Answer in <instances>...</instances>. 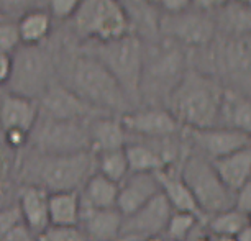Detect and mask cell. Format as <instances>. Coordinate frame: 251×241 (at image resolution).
Wrapping results in <instances>:
<instances>
[{"mask_svg":"<svg viewBox=\"0 0 251 241\" xmlns=\"http://www.w3.org/2000/svg\"><path fill=\"white\" fill-rule=\"evenodd\" d=\"M36 238L38 241H89L87 235L79 225H50L41 233H38Z\"/></svg>","mask_w":251,"mask_h":241,"instance_id":"32","label":"cell"},{"mask_svg":"<svg viewBox=\"0 0 251 241\" xmlns=\"http://www.w3.org/2000/svg\"><path fill=\"white\" fill-rule=\"evenodd\" d=\"M87 105L107 115H123L133 110L128 97L113 75L89 53H80L66 61L63 66V80Z\"/></svg>","mask_w":251,"mask_h":241,"instance_id":"2","label":"cell"},{"mask_svg":"<svg viewBox=\"0 0 251 241\" xmlns=\"http://www.w3.org/2000/svg\"><path fill=\"white\" fill-rule=\"evenodd\" d=\"M231 0H192V5L196 7V10L208 13V12H215L224 8L226 3H230Z\"/></svg>","mask_w":251,"mask_h":241,"instance_id":"40","label":"cell"},{"mask_svg":"<svg viewBox=\"0 0 251 241\" xmlns=\"http://www.w3.org/2000/svg\"><path fill=\"white\" fill-rule=\"evenodd\" d=\"M118 241H141V240H136V238H130V236H123Z\"/></svg>","mask_w":251,"mask_h":241,"instance_id":"47","label":"cell"},{"mask_svg":"<svg viewBox=\"0 0 251 241\" xmlns=\"http://www.w3.org/2000/svg\"><path fill=\"white\" fill-rule=\"evenodd\" d=\"M179 172L203 218L233 207L235 193L225 186L212 161L205 156L191 149L179 166Z\"/></svg>","mask_w":251,"mask_h":241,"instance_id":"7","label":"cell"},{"mask_svg":"<svg viewBox=\"0 0 251 241\" xmlns=\"http://www.w3.org/2000/svg\"><path fill=\"white\" fill-rule=\"evenodd\" d=\"M125 154L130 172L156 174L168 169L158 151L145 140H130L125 146Z\"/></svg>","mask_w":251,"mask_h":241,"instance_id":"26","label":"cell"},{"mask_svg":"<svg viewBox=\"0 0 251 241\" xmlns=\"http://www.w3.org/2000/svg\"><path fill=\"white\" fill-rule=\"evenodd\" d=\"M173 212V207L159 192L141 209L133 212L128 217H123L122 236L143 240L146 236L163 235Z\"/></svg>","mask_w":251,"mask_h":241,"instance_id":"15","label":"cell"},{"mask_svg":"<svg viewBox=\"0 0 251 241\" xmlns=\"http://www.w3.org/2000/svg\"><path fill=\"white\" fill-rule=\"evenodd\" d=\"M20 177L23 186H36L46 192L80 191L89 177L96 172V156L91 151L75 154H41L31 149L23 158Z\"/></svg>","mask_w":251,"mask_h":241,"instance_id":"4","label":"cell"},{"mask_svg":"<svg viewBox=\"0 0 251 241\" xmlns=\"http://www.w3.org/2000/svg\"><path fill=\"white\" fill-rule=\"evenodd\" d=\"M87 121L54 120L48 117H38V121L30 131V141L33 151L41 154H75L89 149Z\"/></svg>","mask_w":251,"mask_h":241,"instance_id":"10","label":"cell"},{"mask_svg":"<svg viewBox=\"0 0 251 241\" xmlns=\"http://www.w3.org/2000/svg\"><path fill=\"white\" fill-rule=\"evenodd\" d=\"M192 5V0H161L159 7L164 13H181L189 10Z\"/></svg>","mask_w":251,"mask_h":241,"instance_id":"39","label":"cell"},{"mask_svg":"<svg viewBox=\"0 0 251 241\" xmlns=\"http://www.w3.org/2000/svg\"><path fill=\"white\" fill-rule=\"evenodd\" d=\"M126 133L136 140H158L182 133V126L166 107H141L120 115Z\"/></svg>","mask_w":251,"mask_h":241,"instance_id":"12","label":"cell"},{"mask_svg":"<svg viewBox=\"0 0 251 241\" xmlns=\"http://www.w3.org/2000/svg\"><path fill=\"white\" fill-rule=\"evenodd\" d=\"M141 241H168L164 235H153V236H146Z\"/></svg>","mask_w":251,"mask_h":241,"instance_id":"44","label":"cell"},{"mask_svg":"<svg viewBox=\"0 0 251 241\" xmlns=\"http://www.w3.org/2000/svg\"><path fill=\"white\" fill-rule=\"evenodd\" d=\"M217 174L231 192H236L251 179V145L235 153L212 161Z\"/></svg>","mask_w":251,"mask_h":241,"instance_id":"22","label":"cell"},{"mask_svg":"<svg viewBox=\"0 0 251 241\" xmlns=\"http://www.w3.org/2000/svg\"><path fill=\"white\" fill-rule=\"evenodd\" d=\"M236 241H251V225L248 223L238 235L235 236Z\"/></svg>","mask_w":251,"mask_h":241,"instance_id":"42","label":"cell"},{"mask_svg":"<svg viewBox=\"0 0 251 241\" xmlns=\"http://www.w3.org/2000/svg\"><path fill=\"white\" fill-rule=\"evenodd\" d=\"M217 126H225L251 136V97L225 89Z\"/></svg>","mask_w":251,"mask_h":241,"instance_id":"23","label":"cell"},{"mask_svg":"<svg viewBox=\"0 0 251 241\" xmlns=\"http://www.w3.org/2000/svg\"><path fill=\"white\" fill-rule=\"evenodd\" d=\"M197 51L203 64L196 69L215 77L225 89L251 97V35L215 36L210 45Z\"/></svg>","mask_w":251,"mask_h":241,"instance_id":"5","label":"cell"},{"mask_svg":"<svg viewBox=\"0 0 251 241\" xmlns=\"http://www.w3.org/2000/svg\"><path fill=\"white\" fill-rule=\"evenodd\" d=\"M156 179L159 182L161 193L166 197V200L169 202L174 212H189V214L203 218L191 191H189L181 172H179V168H168L164 171L156 172Z\"/></svg>","mask_w":251,"mask_h":241,"instance_id":"21","label":"cell"},{"mask_svg":"<svg viewBox=\"0 0 251 241\" xmlns=\"http://www.w3.org/2000/svg\"><path fill=\"white\" fill-rule=\"evenodd\" d=\"M118 184L94 172L80 187V210L82 209H117Z\"/></svg>","mask_w":251,"mask_h":241,"instance_id":"24","label":"cell"},{"mask_svg":"<svg viewBox=\"0 0 251 241\" xmlns=\"http://www.w3.org/2000/svg\"><path fill=\"white\" fill-rule=\"evenodd\" d=\"M202 221L203 218L189 212H173L163 235L168 241H187Z\"/></svg>","mask_w":251,"mask_h":241,"instance_id":"31","label":"cell"},{"mask_svg":"<svg viewBox=\"0 0 251 241\" xmlns=\"http://www.w3.org/2000/svg\"><path fill=\"white\" fill-rule=\"evenodd\" d=\"M233 207L245 215L251 214V179L248 182H245L243 186L235 192Z\"/></svg>","mask_w":251,"mask_h":241,"instance_id":"37","label":"cell"},{"mask_svg":"<svg viewBox=\"0 0 251 241\" xmlns=\"http://www.w3.org/2000/svg\"><path fill=\"white\" fill-rule=\"evenodd\" d=\"M12 74V54L0 53V86H5Z\"/></svg>","mask_w":251,"mask_h":241,"instance_id":"41","label":"cell"},{"mask_svg":"<svg viewBox=\"0 0 251 241\" xmlns=\"http://www.w3.org/2000/svg\"><path fill=\"white\" fill-rule=\"evenodd\" d=\"M225 87L215 77L189 66L171 92L166 108L184 130H202L219 125Z\"/></svg>","mask_w":251,"mask_h":241,"instance_id":"1","label":"cell"},{"mask_svg":"<svg viewBox=\"0 0 251 241\" xmlns=\"http://www.w3.org/2000/svg\"><path fill=\"white\" fill-rule=\"evenodd\" d=\"M145 2L151 3V5H159V2H161V0H145Z\"/></svg>","mask_w":251,"mask_h":241,"instance_id":"48","label":"cell"},{"mask_svg":"<svg viewBox=\"0 0 251 241\" xmlns=\"http://www.w3.org/2000/svg\"><path fill=\"white\" fill-rule=\"evenodd\" d=\"M248 223H250V225H251V214H250V215H248Z\"/></svg>","mask_w":251,"mask_h":241,"instance_id":"49","label":"cell"},{"mask_svg":"<svg viewBox=\"0 0 251 241\" xmlns=\"http://www.w3.org/2000/svg\"><path fill=\"white\" fill-rule=\"evenodd\" d=\"M40 117L38 100L7 92L0 97V128L22 130L30 133Z\"/></svg>","mask_w":251,"mask_h":241,"instance_id":"18","label":"cell"},{"mask_svg":"<svg viewBox=\"0 0 251 241\" xmlns=\"http://www.w3.org/2000/svg\"><path fill=\"white\" fill-rule=\"evenodd\" d=\"M0 22H2V17H0Z\"/></svg>","mask_w":251,"mask_h":241,"instance_id":"50","label":"cell"},{"mask_svg":"<svg viewBox=\"0 0 251 241\" xmlns=\"http://www.w3.org/2000/svg\"><path fill=\"white\" fill-rule=\"evenodd\" d=\"M159 36L171 40L186 49H202L215 40L217 25L207 13L186 10L181 13H163L158 26Z\"/></svg>","mask_w":251,"mask_h":241,"instance_id":"11","label":"cell"},{"mask_svg":"<svg viewBox=\"0 0 251 241\" xmlns=\"http://www.w3.org/2000/svg\"><path fill=\"white\" fill-rule=\"evenodd\" d=\"M123 215L117 209H82L79 226L89 241H118L122 236Z\"/></svg>","mask_w":251,"mask_h":241,"instance_id":"19","label":"cell"},{"mask_svg":"<svg viewBox=\"0 0 251 241\" xmlns=\"http://www.w3.org/2000/svg\"><path fill=\"white\" fill-rule=\"evenodd\" d=\"M53 58L43 46H23L12 54L8 92L38 100L53 80Z\"/></svg>","mask_w":251,"mask_h":241,"instance_id":"9","label":"cell"},{"mask_svg":"<svg viewBox=\"0 0 251 241\" xmlns=\"http://www.w3.org/2000/svg\"><path fill=\"white\" fill-rule=\"evenodd\" d=\"M50 192L36 186H22L18 192V212L22 221L33 233H41L46 226H50V210H48Z\"/></svg>","mask_w":251,"mask_h":241,"instance_id":"20","label":"cell"},{"mask_svg":"<svg viewBox=\"0 0 251 241\" xmlns=\"http://www.w3.org/2000/svg\"><path fill=\"white\" fill-rule=\"evenodd\" d=\"M205 228L214 236H231L235 238L241 230L248 225V215L241 214L235 207L214 214L203 220Z\"/></svg>","mask_w":251,"mask_h":241,"instance_id":"28","label":"cell"},{"mask_svg":"<svg viewBox=\"0 0 251 241\" xmlns=\"http://www.w3.org/2000/svg\"><path fill=\"white\" fill-rule=\"evenodd\" d=\"M161 192L156 174L130 172L118 184L117 210L123 217H128L141 209L145 204Z\"/></svg>","mask_w":251,"mask_h":241,"instance_id":"16","label":"cell"},{"mask_svg":"<svg viewBox=\"0 0 251 241\" xmlns=\"http://www.w3.org/2000/svg\"><path fill=\"white\" fill-rule=\"evenodd\" d=\"M71 22L75 35L87 43H105L131 33L120 0H82Z\"/></svg>","mask_w":251,"mask_h":241,"instance_id":"8","label":"cell"},{"mask_svg":"<svg viewBox=\"0 0 251 241\" xmlns=\"http://www.w3.org/2000/svg\"><path fill=\"white\" fill-rule=\"evenodd\" d=\"M82 0H48L50 15L51 18L58 20H71L73 15L77 12Z\"/></svg>","mask_w":251,"mask_h":241,"instance_id":"34","label":"cell"},{"mask_svg":"<svg viewBox=\"0 0 251 241\" xmlns=\"http://www.w3.org/2000/svg\"><path fill=\"white\" fill-rule=\"evenodd\" d=\"M235 2H238V3H241V5L251 8V0H235Z\"/></svg>","mask_w":251,"mask_h":241,"instance_id":"46","label":"cell"},{"mask_svg":"<svg viewBox=\"0 0 251 241\" xmlns=\"http://www.w3.org/2000/svg\"><path fill=\"white\" fill-rule=\"evenodd\" d=\"M51 26H53V18L48 12L33 8L23 13L20 20L17 22L18 38L20 45L23 46H40L48 40Z\"/></svg>","mask_w":251,"mask_h":241,"instance_id":"25","label":"cell"},{"mask_svg":"<svg viewBox=\"0 0 251 241\" xmlns=\"http://www.w3.org/2000/svg\"><path fill=\"white\" fill-rule=\"evenodd\" d=\"M38 105H40L41 117L54 118V120L87 121L97 115H107L87 105L63 82H56V80L51 82L43 96L38 98Z\"/></svg>","mask_w":251,"mask_h":241,"instance_id":"14","label":"cell"},{"mask_svg":"<svg viewBox=\"0 0 251 241\" xmlns=\"http://www.w3.org/2000/svg\"><path fill=\"white\" fill-rule=\"evenodd\" d=\"M20 46L17 23L13 22H0V53L13 54Z\"/></svg>","mask_w":251,"mask_h":241,"instance_id":"33","label":"cell"},{"mask_svg":"<svg viewBox=\"0 0 251 241\" xmlns=\"http://www.w3.org/2000/svg\"><path fill=\"white\" fill-rule=\"evenodd\" d=\"M20 221H22V217H20V212H18L17 205L0 209V238H2L12 226H15L17 223H20Z\"/></svg>","mask_w":251,"mask_h":241,"instance_id":"35","label":"cell"},{"mask_svg":"<svg viewBox=\"0 0 251 241\" xmlns=\"http://www.w3.org/2000/svg\"><path fill=\"white\" fill-rule=\"evenodd\" d=\"M214 241H236L231 236H214Z\"/></svg>","mask_w":251,"mask_h":241,"instance_id":"45","label":"cell"},{"mask_svg":"<svg viewBox=\"0 0 251 241\" xmlns=\"http://www.w3.org/2000/svg\"><path fill=\"white\" fill-rule=\"evenodd\" d=\"M28 141H30V133L22 130H5L3 131V145H5L7 149L17 151L28 146Z\"/></svg>","mask_w":251,"mask_h":241,"instance_id":"36","label":"cell"},{"mask_svg":"<svg viewBox=\"0 0 251 241\" xmlns=\"http://www.w3.org/2000/svg\"><path fill=\"white\" fill-rule=\"evenodd\" d=\"M89 149L94 154L105 151L122 149L130 141L120 117L118 115H97L89 120Z\"/></svg>","mask_w":251,"mask_h":241,"instance_id":"17","label":"cell"},{"mask_svg":"<svg viewBox=\"0 0 251 241\" xmlns=\"http://www.w3.org/2000/svg\"><path fill=\"white\" fill-rule=\"evenodd\" d=\"M5 164H7V159L5 156L0 153V182H2L3 176H5Z\"/></svg>","mask_w":251,"mask_h":241,"instance_id":"43","label":"cell"},{"mask_svg":"<svg viewBox=\"0 0 251 241\" xmlns=\"http://www.w3.org/2000/svg\"><path fill=\"white\" fill-rule=\"evenodd\" d=\"M50 225L71 226L79 225L80 220V197L77 191L53 192L48 200Z\"/></svg>","mask_w":251,"mask_h":241,"instance_id":"27","label":"cell"},{"mask_svg":"<svg viewBox=\"0 0 251 241\" xmlns=\"http://www.w3.org/2000/svg\"><path fill=\"white\" fill-rule=\"evenodd\" d=\"M94 156H96V172L102 174L103 177L120 184L130 174L125 148L105 151V153H99Z\"/></svg>","mask_w":251,"mask_h":241,"instance_id":"30","label":"cell"},{"mask_svg":"<svg viewBox=\"0 0 251 241\" xmlns=\"http://www.w3.org/2000/svg\"><path fill=\"white\" fill-rule=\"evenodd\" d=\"M86 53L94 56L113 79L120 84L130 103L140 107V82L143 71L145 41L135 33L105 41V43H89Z\"/></svg>","mask_w":251,"mask_h":241,"instance_id":"6","label":"cell"},{"mask_svg":"<svg viewBox=\"0 0 251 241\" xmlns=\"http://www.w3.org/2000/svg\"><path fill=\"white\" fill-rule=\"evenodd\" d=\"M187 49L171 40H153L145 45L140 82V105L164 107L168 97L189 69Z\"/></svg>","mask_w":251,"mask_h":241,"instance_id":"3","label":"cell"},{"mask_svg":"<svg viewBox=\"0 0 251 241\" xmlns=\"http://www.w3.org/2000/svg\"><path fill=\"white\" fill-rule=\"evenodd\" d=\"M191 149L205 156L207 159L215 161L228 156L245 146L251 145V136L241 131L225 128V126H212L202 130H184Z\"/></svg>","mask_w":251,"mask_h":241,"instance_id":"13","label":"cell"},{"mask_svg":"<svg viewBox=\"0 0 251 241\" xmlns=\"http://www.w3.org/2000/svg\"><path fill=\"white\" fill-rule=\"evenodd\" d=\"M0 241H38V238L23 221H20V223H17L15 226H12V228L0 238Z\"/></svg>","mask_w":251,"mask_h":241,"instance_id":"38","label":"cell"},{"mask_svg":"<svg viewBox=\"0 0 251 241\" xmlns=\"http://www.w3.org/2000/svg\"><path fill=\"white\" fill-rule=\"evenodd\" d=\"M219 12V25L225 31V35H251V8L238 2H230Z\"/></svg>","mask_w":251,"mask_h":241,"instance_id":"29","label":"cell"}]
</instances>
